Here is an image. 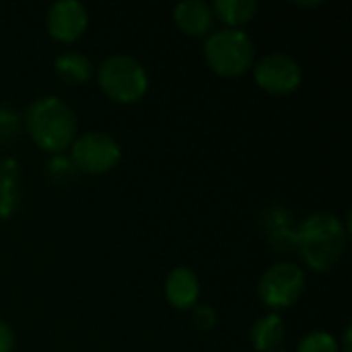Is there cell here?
<instances>
[{
    "instance_id": "3957f363",
    "label": "cell",
    "mask_w": 352,
    "mask_h": 352,
    "mask_svg": "<svg viewBox=\"0 0 352 352\" xmlns=\"http://www.w3.org/2000/svg\"><path fill=\"white\" fill-rule=\"evenodd\" d=\"M204 58L219 76L235 78L254 66L256 45L243 29L223 27L206 35Z\"/></svg>"
},
{
    "instance_id": "52a82bcc",
    "label": "cell",
    "mask_w": 352,
    "mask_h": 352,
    "mask_svg": "<svg viewBox=\"0 0 352 352\" xmlns=\"http://www.w3.org/2000/svg\"><path fill=\"white\" fill-rule=\"evenodd\" d=\"M254 78H256L258 87L262 91H266L268 95L285 97L299 89V85L303 80V72L295 58L274 52V54L264 56L256 64Z\"/></svg>"
},
{
    "instance_id": "7402d4cb",
    "label": "cell",
    "mask_w": 352,
    "mask_h": 352,
    "mask_svg": "<svg viewBox=\"0 0 352 352\" xmlns=\"http://www.w3.org/2000/svg\"><path fill=\"white\" fill-rule=\"evenodd\" d=\"M274 352H287V351H283V349H278V351H274Z\"/></svg>"
},
{
    "instance_id": "8fae6325",
    "label": "cell",
    "mask_w": 352,
    "mask_h": 352,
    "mask_svg": "<svg viewBox=\"0 0 352 352\" xmlns=\"http://www.w3.org/2000/svg\"><path fill=\"white\" fill-rule=\"evenodd\" d=\"M287 336V328L280 316L276 314H268L264 318H260L254 326H252V344L258 352H274L278 351L285 342Z\"/></svg>"
},
{
    "instance_id": "e0dca14e",
    "label": "cell",
    "mask_w": 352,
    "mask_h": 352,
    "mask_svg": "<svg viewBox=\"0 0 352 352\" xmlns=\"http://www.w3.org/2000/svg\"><path fill=\"white\" fill-rule=\"evenodd\" d=\"M297 352H340V344L332 334L314 330L299 342Z\"/></svg>"
},
{
    "instance_id": "ba28073f",
    "label": "cell",
    "mask_w": 352,
    "mask_h": 352,
    "mask_svg": "<svg viewBox=\"0 0 352 352\" xmlns=\"http://www.w3.org/2000/svg\"><path fill=\"white\" fill-rule=\"evenodd\" d=\"M45 27H47V33L62 43L76 41L82 37V33L89 27V12L85 4L76 0L54 2L47 10Z\"/></svg>"
},
{
    "instance_id": "7c38bea8",
    "label": "cell",
    "mask_w": 352,
    "mask_h": 352,
    "mask_svg": "<svg viewBox=\"0 0 352 352\" xmlns=\"http://www.w3.org/2000/svg\"><path fill=\"white\" fill-rule=\"evenodd\" d=\"M19 163L14 159H4L0 163V221L10 219L19 208Z\"/></svg>"
},
{
    "instance_id": "7a4b0ae2",
    "label": "cell",
    "mask_w": 352,
    "mask_h": 352,
    "mask_svg": "<svg viewBox=\"0 0 352 352\" xmlns=\"http://www.w3.org/2000/svg\"><path fill=\"white\" fill-rule=\"evenodd\" d=\"M349 229L332 212H316L297 229V248L303 262L316 272L332 270L346 252Z\"/></svg>"
},
{
    "instance_id": "5bb4252c",
    "label": "cell",
    "mask_w": 352,
    "mask_h": 352,
    "mask_svg": "<svg viewBox=\"0 0 352 352\" xmlns=\"http://www.w3.org/2000/svg\"><path fill=\"white\" fill-rule=\"evenodd\" d=\"M56 74L68 85H82L93 74V64L85 54L78 52H64L54 60Z\"/></svg>"
},
{
    "instance_id": "d6986e66",
    "label": "cell",
    "mask_w": 352,
    "mask_h": 352,
    "mask_svg": "<svg viewBox=\"0 0 352 352\" xmlns=\"http://www.w3.org/2000/svg\"><path fill=\"white\" fill-rule=\"evenodd\" d=\"M192 322L198 330L208 332L217 326V311L210 305H196L192 307Z\"/></svg>"
},
{
    "instance_id": "44dd1931",
    "label": "cell",
    "mask_w": 352,
    "mask_h": 352,
    "mask_svg": "<svg viewBox=\"0 0 352 352\" xmlns=\"http://www.w3.org/2000/svg\"><path fill=\"white\" fill-rule=\"evenodd\" d=\"M351 332L352 328H346V332H344V340H342V351L344 352H351Z\"/></svg>"
},
{
    "instance_id": "5b68a950",
    "label": "cell",
    "mask_w": 352,
    "mask_h": 352,
    "mask_svg": "<svg viewBox=\"0 0 352 352\" xmlns=\"http://www.w3.org/2000/svg\"><path fill=\"white\" fill-rule=\"evenodd\" d=\"M305 285L307 276L299 264L278 262L262 274L258 283V295L266 307L287 309L303 297Z\"/></svg>"
},
{
    "instance_id": "8992f818",
    "label": "cell",
    "mask_w": 352,
    "mask_h": 352,
    "mask_svg": "<svg viewBox=\"0 0 352 352\" xmlns=\"http://www.w3.org/2000/svg\"><path fill=\"white\" fill-rule=\"evenodd\" d=\"M70 148H72L70 159L76 165V169L91 175H101L111 171L122 159V148L118 140L97 130L76 136Z\"/></svg>"
},
{
    "instance_id": "277c9868",
    "label": "cell",
    "mask_w": 352,
    "mask_h": 352,
    "mask_svg": "<svg viewBox=\"0 0 352 352\" xmlns=\"http://www.w3.org/2000/svg\"><path fill=\"white\" fill-rule=\"evenodd\" d=\"M97 82L111 101L122 105L140 101L148 91V74L144 66L128 54L105 58L97 68Z\"/></svg>"
},
{
    "instance_id": "30bf717a",
    "label": "cell",
    "mask_w": 352,
    "mask_h": 352,
    "mask_svg": "<svg viewBox=\"0 0 352 352\" xmlns=\"http://www.w3.org/2000/svg\"><path fill=\"white\" fill-rule=\"evenodd\" d=\"M200 297V280L190 268H175L165 280V299L175 309H192Z\"/></svg>"
},
{
    "instance_id": "6da1fadb",
    "label": "cell",
    "mask_w": 352,
    "mask_h": 352,
    "mask_svg": "<svg viewBox=\"0 0 352 352\" xmlns=\"http://www.w3.org/2000/svg\"><path fill=\"white\" fill-rule=\"evenodd\" d=\"M25 130L41 151L62 155L76 138V116L64 99L43 95L27 107Z\"/></svg>"
},
{
    "instance_id": "9c48e42d",
    "label": "cell",
    "mask_w": 352,
    "mask_h": 352,
    "mask_svg": "<svg viewBox=\"0 0 352 352\" xmlns=\"http://www.w3.org/2000/svg\"><path fill=\"white\" fill-rule=\"evenodd\" d=\"M173 19L179 31H184L190 37H206L212 31L214 12L212 6L204 0H184L175 4Z\"/></svg>"
},
{
    "instance_id": "4fadbf2b",
    "label": "cell",
    "mask_w": 352,
    "mask_h": 352,
    "mask_svg": "<svg viewBox=\"0 0 352 352\" xmlns=\"http://www.w3.org/2000/svg\"><path fill=\"white\" fill-rule=\"evenodd\" d=\"M210 6H212L214 19H221L229 29H241L258 12L256 0H217Z\"/></svg>"
},
{
    "instance_id": "2e32d148",
    "label": "cell",
    "mask_w": 352,
    "mask_h": 352,
    "mask_svg": "<svg viewBox=\"0 0 352 352\" xmlns=\"http://www.w3.org/2000/svg\"><path fill=\"white\" fill-rule=\"evenodd\" d=\"M45 171H47L50 182H54V184H58V186H64V184L74 182L76 175L80 173V171L76 169V165L72 163V159L66 157V155H54V157L50 159Z\"/></svg>"
},
{
    "instance_id": "ac0fdd59",
    "label": "cell",
    "mask_w": 352,
    "mask_h": 352,
    "mask_svg": "<svg viewBox=\"0 0 352 352\" xmlns=\"http://www.w3.org/2000/svg\"><path fill=\"white\" fill-rule=\"evenodd\" d=\"M21 130V118L12 107L0 105V144L16 138Z\"/></svg>"
},
{
    "instance_id": "ffe728a7",
    "label": "cell",
    "mask_w": 352,
    "mask_h": 352,
    "mask_svg": "<svg viewBox=\"0 0 352 352\" xmlns=\"http://www.w3.org/2000/svg\"><path fill=\"white\" fill-rule=\"evenodd\" d=\"M14 346V334L6 322L0 320V352H12Z\"/></svg>"
},
{
    "instance_id": "9a60e30c",
    "label": "cell",
    "mask_w": 352,
    "mask_h": 352,
    "mask_svg": "<svg viewBox=\"0 0 352 352\" xmlns=\"http://www.w3.org/2000/svg\"><path fill=\"white\" fill-rule=\"evenodd\" d=\"M289 212H278L270 214V227H268V241L274 245L278 252H289L297 248V229L291 227V219L287 217Z\"/></svg>"
}]
</instances>
